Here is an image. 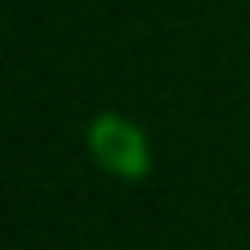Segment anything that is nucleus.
Segmentation results:
<instances>
[{"label": "nucleus", "mask_w": 250, "mask_h": 250, "mask_svg": "<svg viewBox=\"0 0 250 250\" xmlns=\"http://www.w3.org/2000/svg\"><path fill=\"white\" fill-rule=\"evenodd\" d=\"M83 145H88V158L97 163V171H105L110 180H123V185H141L149 171H154V145H149V132L123 114V110H101L88 119V132H83Z\"/></svg>", "instance_id": "1"}]
</instances>
